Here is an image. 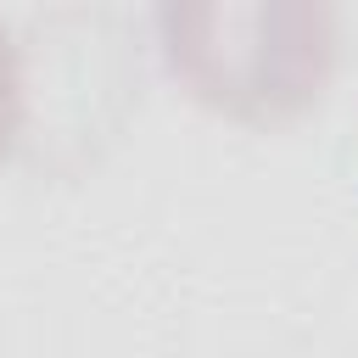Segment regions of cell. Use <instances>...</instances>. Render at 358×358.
Segmentation results:
<instances>
[{
    "mask_svg": "<svg viewBox=\"0 0 358 358\" xmlns=\"http://www.w3.org/2000/svg\"><path fill=\"white\" fill-rule=\"evenodd\" d=\"M168 67L224 117L285 123L313 106L336 67V17L302 0L162 6Z\"/></svg>",
    "mask_w": 358,
    "mask_h": 358,
    "instance_id": "6da1fadb",
    "label": "cell"
},
{
    "mask_svg": "<svg viewBox=\"0 0 358 358\" xmlns=\"http://www.w3.org/2000/svg\"><path fill=\"white\" fill-rule=\"evenodd\" d=\"M17 134H22V62H17L11 28L0 22V162L11 157Z\"/></svg>",
    "mask_w": 358,
    "mask_h": 358,
    "instance_id": "7a4b0ae2",
    "label": "cell"
}]
</instances>
